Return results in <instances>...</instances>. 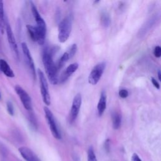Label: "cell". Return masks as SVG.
<instances>
[{"instance_id": "27", "label": "cell", "mask_w": 161, "mask_h": 161, "mask_svg": "<svg viewBox=\"0 0 161 161\" xmlns=\"http://www.w3.org/2000/svg\"><path fill=\"white\" fill-rule=\"evenodd\" d=\"M105 149L107 150V152H109V150H110V140L109 139H107L105 141Z\"/></svg>"}, {"instance_id": "24", "label": "cell", "mask_w": 161, "mask_h": 161, "mask_svg": "<svg viewBox=\"0 0 161 161\" xmlns=\"http://www.w3.org/2000/svg\"><path fill=\"white\" fill-rule=\"evenodd\" d=\"M154 54L155 57L159 58L161 56V48L160 46H156L154 51Z\"/></svg>"}, {"instance_id": "8", "label": "cell", "mask_w": 161, "mask_h": 161, "mask_svg": "<svg viewBox=\"0 0 161 161\" xmlns=\"http://www.w3.org/2000/svg\"><path fill=\"white\" fill-rule=\"evenodd\" d=\"M82 104V96L80 93H78L74 98L73 101L72 107H71L70 114H69V121L71 123H73L78 118L79 113L80 106Z\"/></svg>"}, {"instance_id": "10", "label": "cell", "mask_w": 161, "mask_h": 161, "mask_svg": "<svg viewBox=\"0 0 161 161\" xmlns=\"http://www.w3.org/2000/svg\"><path fill=\"white\" fill-rule=\"evenodd\" d=\"M21 48L22 51L24 54L25 60L26 62V64L28 66L29 69L30 70V72L32 74V76L33 77V79H36V72H35V64L33 62V59L31 56V53L30 52V50L28 48V47L25 42L21 43Z\"/></svg>"}, {"instance_id": "17", "label": "cell", "mask_w": 161, "mask_h": 161, "mask_svg": "<svg viewBox=\"0 0 161 161\" xmlns=\"http://www.w3.org/2000/svg\"><path fill=\"white\" fill-rule=\"evenodd\" d=\"M26 28H27L28 32L30 35V37L33 42H37L38 39V33L36 26H34L31 25H26Z\"/></svg>"}, {"instance_id": "19", "label": "cell", "mask_w": 161, "mask_h": 161, "mask_svg": "<svg viewBox=\"0 0 161 161\" xmlns=\"http://www.w3.org/2000/svg\"><path fill=\"white\" fill-rule=\"evenodd\" d=\"M88 161H98L95 151L92 147H90L88 151Z\"/></svg>"}, {"instance_id": "6", "label": "cell", "mask_w": 161, "mask_h": 161, "mask_svg": "<svg viewBox=\"0 0 161 161\" xmlns=\"http://www.w3.org/2000/svg\"><path fill=\"white\" fill-rule=\"evenodd\" d=\"M106 63L105 62H100L94 67L88 77L89 83L92 85L97 84L104 73Z\"/></svg>"}, {"instance_id": "3", "label": "cell", "mask_w": 161, "mask_h": 161, "mask_svg": "<svg viewBox=\"0 0 161 161\" xmlns=\"http://www.w3.org/2000/svg\"><path fill=\"white\" fill-rule=\"evenodd\" d=\"M73 17L72 15H68L62 20L59 25V33L58 39L61 43L66 42L70 36L73 26Z\"/></svg>"}, {"instance_id": "23", "label": "cell", "mask_w": 161, "mask_h": 161, "mask_svg": "<svg viewBox=\"0 0 161 161\" xmlns=\"http://www.w3.org/2000/svg\"><path fill=\"white\" fill-rule=\"evenodd\" d=\"M118 95L120 98H126L128 96V91L127 90V89H120L118 93Z\"/></svg>"}, {"instance_id": "5", "label": "cell", "mask_w": 161, "mask_h": 161, "mask_svg": "<svg viewBox=\"0 0 161 161\" xmlns=\"http://www.w3.org/2000/svg\"><path fill=\"white\" fill-rule=\"evenodd\" d=\"M43 110L45 113V116H46L47 123L48 124L49 128H50V130L53 137L56 138V139L60 140L61 138V135L59 132V130L58 128L57 125L56 124L54 116H53L51 110L48 108H47V107H44Z\"/></svg>"}, {"instance_id": "18", "label": "cell", "mask_w": 161, "mask_h": 161, "mask_svg": "<svg viewBox=\"0 0 161 161\" xmlns=\"http://www.w3.org/2000/svg\"><path fill=\"white\" fill-rule=\"evenodd\" d=\"M69 59V56L68 52H65L63 55L62 56V57H61V59H59V62H58V64L57 66V68L59 69H62L63 68L64 66L65 65V64L68 61V60Z\"/></svg>"}, {"instance_id": "28", "label": "cell", "mask_w": 161, "mask_h": 161, "mask_svg": "<svg viewBox=\"0 0 161 161\" xmlns=\"http://www.w3.org/2000/svg\"><path fill=\"white\" fill-rule=\"evenodd\" d=\"M158 78H159V80H161V74H160V70H159V71H158Z\"/></svg>"}, {"instance_id": "29", "label": "cell", "mask_w": 161, "mask_h": 161, "mask_svg": "<svg viewBox=\"0 0 161 161\" xmlns=\"http://www.w3.org/2000/svg\"><path fill=\"white\" fill-rule=\"evenodd\" d=\"M0 98H1V93H0Z\"/></svg>"}, {"instance_id": "1", "label": "cell", "mask_w": 161, "mask_h": 161, "mask_svg": "<svg viewBox=\"0 0 161 161\" xmlns=\"http://www.w3.org/2000/svg\"><path fill=\"white\" fill-rule=\"evenodd\" d=\"M42 61L49 81L53 85L57 84L59 83V76H58L59 70L53 62L52 51L48 48H46L43 51Z\"/></svg>"}, {"instance_id": "25", "label": "cell", "mask_w": 161, "mask_h": 161, "mask_svg": "<svg viewBox=\"0 0 161 161\" xmlns=\"http://www.w3.org/2000/svg\"><path fill=\"white\" fill-rule=\"evenodd\" d=\"M151 82L152 83V84L154 85L155 88H156L157 89H160V84L157 82V80H156L154 78H153V77L151 78Z\"/></svg>"}, {"instance_id": "22", "label": "cell", "mask_w": 161, "mask_h": 161, "mask_svg": "<svg viewBox=\"0 0 161 161\" xmlns=\"http://www.w3.org/2000/svg\"><path fill=\"white\" fill-rule=\"evenodd\" d=\"M77 49H78L77 45L76 43L73 44L72 46H71V47L70 48L69 52H68V54H69V59H71V58H73L74 56V55L76 54V53Z\"/></svg>"}, {"instance_id": "21", "label": "cell", "mask_w": 161, "mask_h": 161, "mask_svg": "<svg viewBox=\"0 0 161 161\" xmlns=\"http://www.w3.org/2000/svg\"><path fill=\"white\" fill-rule=\"evenodd\" d=\"M6 108H7V111L9 113V115L11 116H13L15 113V111H14V107H13V105L11 101H8L6 103Z\"/></svg>"}, {"instance_id": "16", "label": "cell", "mask_w": 161, "mask_h": 161, "mask_svg": "<svg viewBox=\"0 0 161 161\" xmlns=\"http://www.w3.org/2000/svg\"><path fill=\"white\" fill-rule=\"evenodd\" d=\"M113 127L115 130H118L122 124V116L118 112H115L112 115Z\"/></svg>"}, {"instance_id": "9", "label": "cell", "mask_w": 161, "mask_h": 161, "mask_svg": "<svg viewBox=\"0 0 161 161\" xmlns=\"http://www.w3.org/2000/svg\"><path fill=\"white\" fill-rule=\"evenodd\" d=\"M5 31L7 34V38H8V41L10 44V46L13 52H14V54L15 56L19 59V48H18V46L16 42V39L14 36V33H13L11 26L9 24V22L6 20V24H5Z\"/></svg>"}, {"instance_id": "11", "label": "cell", "mask_w": 161, "mask_h": 161, "mask_svg": "<svg viewBox=\"0 0 161 161\" xmlns=\"http://www.w3.org/2000/svg\"><path fill=\"white\" fill-rule=\"evenodd\" d=\"M19 152L26 161H40L37 155L28 147H21L19 149Z\"/></svg>"}, {"instance_id": "2", "label": "cell", "mask_w": 161, "mask_h": 161, "mask_svg": "<svg viewBox=\"0 0 161 161\" xmlns=\"http://www.w3.org/2000/svg\"><path fill=\"white\" fill-rule=\"evenodd\" d=\"M31 8H32L33 15L37 23L36 28L38 33V39L37 42L40 45H43L45 43V40H46L47 30L46 24L44 20L42 19L41 15H40L37 7L35 6L32 2H31Z\"/></svg>"}, {"instance_id": "7", "label": "cell", "mask_w": 161, "mask_h": 161, "mask_svg": "<svg viewBox=\"0 0 161 161\" xmlns=\"http://www.w3.org/2000/svg\"><path fill=\"white\" fill-rule=\"evenodd\" d=\"M15 90L17 95L19 96L23 104L24 108L27 111H32V99L28 94L26 93L25 89L19 85H16L15 87Z\"/></svg>"}, {"instance_id": "15", "label": "cell", "mask_w": 161, "mask_h": 161, "mask_svg": "<svg viewBox=\"0 0 161 161\" xmlns=\"http://www.w3.org/2000/svg\"><path fill=\"white\" fill-rule=\"evenodd\" d=\"M5 24L6 19L4 16V4L3 1H0V32L1 33H4L5 31Z\"/></svg>"}, {"instance_id": "26", "label": "cell", "mask_w": 161, "mask_h": 161, "mask_svg": "<svg viewBox=\"0 0 161 161\" xmlns=\"http://www.w3.org/2000/svg\"><path fill=\"white\" fill-rule=\"evenodd\" d=\"M132 161H142V160L137 154H133L132 157Z\"/></svg>"}, {"instance_id": "12", "label": "cell", "mask_w": 161, "mask_h": 161, "mask_svg": "<svg viewBox=\"0 0 161 161\" xmlns=\"http://www.w3.org/2000/svg\"><path fill=\"white\" fill-rule=\"evenodd\" d=\"M78 68L79 64L76 63V62L69 65L64 71V73L62 74L60 79H59V81H60L61 83H63L66 82V80L68 79V78L70 76H71L78 70Z\"/></svg>"}, {"instance_id": "20", "label": "cell", "mask_w": 161, "mask_h": 161, "mask_svg": "<svg viewBox=\"0 0 161 161\" xmlns=\"http://www.w3.org/2000/svg\"><path fill=\"white\" fill-rule=\"evenodd\" d=\"M101 23L102 25H103L105 27H107L110 25V19L108 15H107L106 13H103L101 16Z\"/></svg>"}, {"instance_id": "13", "label": "cell", "mask_w": 161, "mask_h": 161, "mask_svg": "<svg viewBox=\"0 0 161 161\" xmlns=\"http://www.w3.org/2000/svg\"><path fill=\"white\" fill-rule=\"evenodd\" d=\"M106 108V94L105 91H102L99 101H98L97 110L99 117H101L103 115Z\"/></svg>"}, {"instance_id": "14", "label": "cell", "mask_w": 161, "mask_h": 161, "mask_svg": "<svg viewBox=\"0 0 161 161\" xmlns=\"http://www.w3.org/2000/svg\"><path fill=\"white\" fill-rule=\"evenodd\" d=\"M0 71L8 78L15 77L14 72L4 59H0Z\"/></svg>"}, {"instance_id": "4", "label": "cell", "mask_w": 161, "mask_h": 161, "mask_svg": "<svg viewBox=\"0 0 161 161\" xmlns=\"http://www.w3.org/2000/svg\"><path fill=\"white\" fill-rule=\"evenodd\" d=\"M37 73L40 80V91H41L43 101L47 106H49L51 105V96L48 91L47 80L46 78V76H45L44 73L42 72V71L38 69Z\"/></svg>"}]
</instances>
